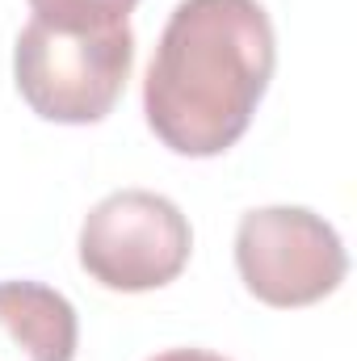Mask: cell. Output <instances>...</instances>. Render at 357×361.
<instances>
[{
	"label": "cell",
	"mask_w": 357,
	"mask_h": 361,
	"mask_svg": "<svg viewBox=\"0 0 357 361\" xmlns=\"http://www.w3.org/2000/svg\"><path fill=\"white\" fill-rule=\"evenodd\" d=\"M135 68V34L126 25H55L30 17L13 47V80L21 101L59 126H89L114 114Z\"/></svg>",
	"instance_id": "obj_2"
},
{
	"label": "cell",
	"mask_w": 357,
	"mask_h": 361,
	"mask_svg": "<svg viewBox=\"0 0 357 361\" xmlns=\"http://www.w3.org/2000/svg\"><path fill=\"white\" fill-rule=\"evenodd\" d=\"M277 68V38L261 0H181L143 76L152 135L189 160L236 147Z\"/></svg>",
	"instance_id": "obj_1"
},
{
	"label": "cell",
	"mask_w": 357,
	"mask_h": 361,
	"mask_svg": "<svg viewBox=\"0 0 357 361\" xmlns=\"http://www.w3.org/2000/svg\"><path fill=\"white\" fill-rule=\"evenodd\" d=\"M76 248L80 269L97 286L118 294H147L185 273L193 227L173 197L152 189H118L85 214Z\"/></svg>",
	"instance_id": "obj_3"
},
{
	"label": "cell",
	"mask_w": 357,
	"mask_h": 361,
	"mask_svg": "<svg viewBox=\"0 0 357 361\" xmlns=\"http://www.w3.org/2000/svg\"><path fill=\"white\" fill-rule=\"evenodd\" d=\"M76 307L42 281H0V361H72Z\"/></svg>",
	"instance_id": "obj_5"
},
{
	"label": "cell",
	"mask_w": 357,
	"mask_h": 361,
	"mask_svg": "<svg viewBox=\"0 0 357 361\" xmlns=\"http://www.w3.org/2000/svg\"><path fill=\"white\" fill-rule=\"evenodd\" d=\"M147 361H227V357H219L210 349H164V353H156Z\"/></svg>",
	"instance_id": "obj_7"
},
{
	"label": "cell",
	"mask_w": 357,
	"mask_h": 361,
	"mask_svg": "<svg viewBox=\"0 0 357 361\" xmlns=\"http://www.w3.org/2000/svg\"><path fill=\"white\" fill-rule=\"evenodd\" d=\"M139 0H30V13L38 21L55 25H85V30H105V25H126Z\"/></svg>",
	"instance_id": "obj_6"
},
{
	"label": "cell",
	"mask_w": 357,
	"mask_h": 361,
	"mask_svg": "<svg viewBox=\"0 0 357 361\" xmlns=\"http://www.w3.org/2000/svg\"><path fill=\"white\" fill-rule=\"evenodd\" d=\"M244 290L273 311H298L341 290L349 252L337 227L307 206H261L236 227Z\"/></svg>",
	"instance_id": "obj_4"
}]
</instances>
